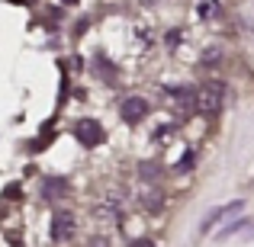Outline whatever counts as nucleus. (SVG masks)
<instances>
[{
    "instance_id": "f257e3e1",
    "label": "nucleus",
    "mask_w": 254,
    "mask_h": 247,
    "mask_svg": "<svg viewBox=\"0 0 254 247\" xmlns=\"http://www.w3.org/2000/svg\"><path fill=\"white\" fill-rule=\"evenodd\" d=\"M225 103V87L219 81H206L203 87L196 90V109L206 112V116H212V112H219Z\"/></svg>"
},
{
    "instance_id": "f03ea898",
    "label": "nucleus",
    "mask_w": 254,
    "mask_h": 247,
    "mask_svg": "<svg viewBox=\"0 0 254 247\" xmlns=\"http://www.w3.org/2000/svg\"><path fill=\"white\" fill-rule=\"evenodd\" d=\"M242 209H245V202H238V199H235V202H225V205H219V209H212L209 215L203 218V225H199V231H203V235H209V231L216 228V225H222L225 218L238 215V212H242Z\"/></svg>"
},
{
    "instance_id": "7ed1b4c3",
    "label": "nucleus",
    "mask_w": 254,
    "mask_h": 247,
    "mask_svg": "<svg viewBox=\"0 0 254 247\" xmlns=\"http://www.w3.org/2000/svg\"><path fill=\"white\" fill-rule=\"evenodd\" d=\"M74 231H77V222H74V215H71V212H58V215L52 218V241L64 244V241H71V238H74Z\"/></svg>"
},
{
    "instance_id": "20e7f679",
    "label": "nucleus",
    "mask_w": 254,
    "mask_h": 247,
    "mask_svg": "<svg viewBox=\"0 0 254 247\" xmlns=\"http://www.w3.org/2000/svg\"><path fill=\"white\" fill-rule=\"evenodd\" d=\"M74 129H77V138H81L87 148H97V145L106 138V132L100 129V122H97V119H81V122H77Z\"/></svg>"
},
{
    "instance_id": "39448f33",
    "label": "nucleus",
    "mask_w": 254,
    "mask_h": 247,
    "mask_svg": "<svg viewBox=\"0 0 254 247\" xmlns=\"http://www.w3.org/2000/svg\"><path fill=\"white\" fill-rule=\"evenodd\" d=\"M119 112H123V119L129 125H135V122H142V119L148 116V103H145L142 97H126L123 106H119Z\"/></svg>"
},
{
    "instance_id": "423d86ee",
    "label": "nucleus",
    "mask_w": 254,
    "mask_h": 247,
    "mask_svg": "<svg viewBox=\"0 0 254 247\" xmlns=\"http://www.w3.org/2000/svg\"><path fill=\"white\" fill-rule=\"evenodd\" d=\"M171 97H174V103H177L184 112L196 109V90H193V87H174Z\"/></svg>"
},
{
    "instance_id": "0eeeda50",
    "label": "nucleus",
    "mask_w": 254,
    "mask_h": 247,
    "mask_svg": "<svg viewBox=\"0 0 254 247\" xmlns=\"http://www.w3.org/2000/svg\"><path fill=\"white\" fill-rule=\"evenodd\" d=\"M196 13H199V19H216V16H222V3L219 0H199Z\"/></svg>"
},
{
    "instance_id": "6e6552de",
    "label": "nucleus",
    "mask_w": 254,
    "mask_h": 247,
    "mask_svg": "<svg viewBox=\"0 0 254 247\" xmlns=\"http://www.w3.org/2000/svg\"><path fill=\"white\" fill-rule=\"evenodd\" d=\"M64 193H68V183H64V180H45L42 183L45 199H58V196H64Z\"/></svg>"
},
{
    "instance_id": "1a4fd4ad",
    "label": "nucleus",
    "mask_w": 254,
    "mask_h": 247,
    "mask_svg": "<svg viewBox=\"0 0 254 247\" xmlns=\"http://www.w3.org/2000/svg\"><path fill=\"white\" fill-rule=\"evenodd\" d=\"M142 202H145V209H148V212H158V209L164 205L161 190H145V193H142Z\"/></svg>"
},
{
    "instance_id": "9d476101",
    "label": "nucleus",
    "mask_w": 254,
    "mask_h": 247,
    "mask_svg": "<svg viewBox=\"0 0 254 247\" xmlns=\"http://www.w3.org/2000/svg\"><path fill=\"white\" fill-rule=\"evenodd\" d=\"M138 177H142L145 183H155V177H158V164H155V161H142V164H138Z\"/></svg>"
},
{
    "instance_id": "9b49d317",
    "label": "nucleus",
    "mask_w": 254,
    "mask_h": 247,
    "mask_svg": "<svg viewBox=\"0 0 254 247\" xmlns=\"http://www.w3.org/2000/svg\"><path fill=\"white\" fill-rule=\"evenodd\" d=\"M97 218H113V222H116V218H119L116 202H100L97 205Z\"/></svg>"
},
{
    "instance_id": "f8f14e48",
    "label": "nucleus",
    "mask_w": 254,
    "mask_h": 247,
    "mask_svg": "<svg viewBox=\"0 0 254 247\" xmlns=\"http://www.w3.org/2000/svg\"><path fill=\"white\" fill-rule=\"evenodd\" d=\"M219 61V49H206V55H203V64H216Z\"/></svg>"
},
{
    "instance_id": "ddd939ff",
    "label": "nucleus",
    "mask_w": 254,
    "mask_h": 247,
    "mask_svg": "<svg viewBox=\"0 0 254 247\" xmlns=\"http://www.w3.org/2000/svg\"><path fill=\"white\" fill-rule=\"evenodd\" d=\"M90 247H110V241H106L103 235H97V238H93V241H90Z\"/></svg>"
},
{
    "instance_id": "4468645a",
    "label": "nucleus",
    "mask_w": 254,
    "mask_h": 247,
    "mask_svg": "<svg viewBox=\"0 0 254 247\" xmlns=\"http://www.w3.org/2000/svg\"><path fill=\"white\" fill-rule=\"evenodd\" d=\"M129 247H155V241H148V238H138V241H132Z\"/></svg>"
},
{
    "instance_id": "2eb2a0df",
    "label": "nucleus",
    "mask_w": 254,
    "mask_h": 247,
    "mask_svg": "<svg viewBox=\"0 0 254 247\" xmlns=\"http://www.w3.org/2000/svg\"><path fill=\"white\" fill-rule=\"evenodd\" d=\"M177 42H180V29H174L171 36H168V45H177Z\"/></svg>"
},
{
    "instance_id": "dca6fc26",
    "label": "nucleus",
    "mask_w": 254,
    "mask_h": 247,
    "mask_svg": "<svg viewBox=\"0 0 254 247\" xmlns=\"http://www.w3.org/2000/svg\"><path fill=\"white\" fill-rule=\"evenodd\" d=\"M142 3H148V6H151V3H161V0H142Z\"/></svg>"
},
{
    "instance_id": "f3484780",
    "label": "nucleus",
    "mask_w": 254,
    "mask_h": 247,
    "mask_svg": "<svg viewBox=\"0 0 254 247\" xmlns=\"http://www.w3.org/2000/svg\"><path fill=\"white\" fill-rule=\"evenodd\" d=\"M64 3H77V0H64Z\"/></svg>"
}]
</instances>
